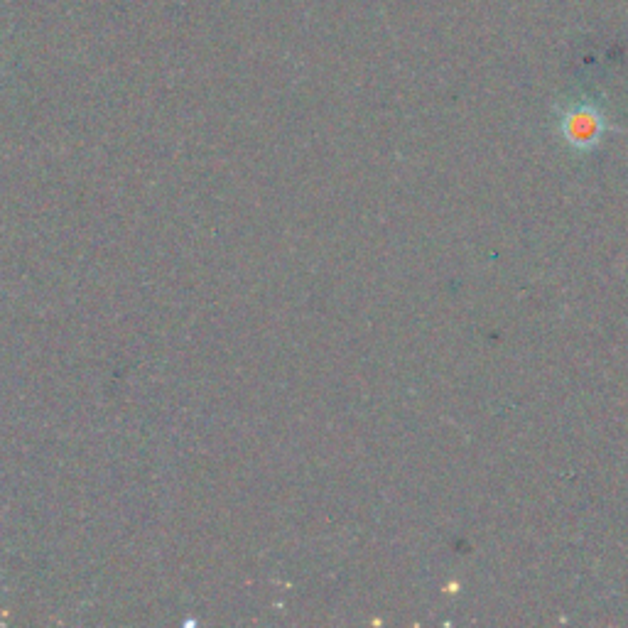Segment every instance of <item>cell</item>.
I'll return each mask as SVG.
<instances>
[{
  "label": "cell",
  "instance_id": "cell-1",
  "mask_svg": "<svg viewBox=\"0 0 628 628\" xmlns=\"http://www.w3.org/2000/svg\"><path fill=\"white\" fill-rule=\"evenodd\" d=\"M562 133L577 148H592L604 133V118L599 116L597 108L575 106L562 118Z\"/></svg>",
  "mask_w": 628,
  "mask_h": 628
}]
</instances>
